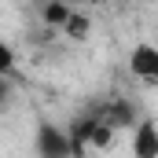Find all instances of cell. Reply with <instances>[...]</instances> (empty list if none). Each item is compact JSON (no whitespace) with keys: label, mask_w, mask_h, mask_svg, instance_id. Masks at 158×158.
I'll return each mask as SVG.
<instances>
[{"label":"cell","mask_w":158,"mask_h":158,"mask_svg":"<svg viewBox=\"0 0 158 158\" xmlns=\"http://www.w3.org/2000/svg\"><path fill=\"white\" fill-rule=\"evenodd\" d=\"M129 74L136 81H143V85H158V44H151V40L132 44V52H129Z\"/></svg>","instance_id":"cell-1"},{"label":"cell","mask_w":158,"mask_h":158,"mask_svg":"<svg viewBox=\"0 0 158 158\" xmlns=\"http://www.w3.org/2000/svg\"><path fill=\"white\" fill-rule=\"evenodd\" d=\"M77 140H85V143L96 147V151H110V143H114V125H107L103 118H92L85 129H81Z\"/></svg>","instance_id":"cell-4"},{"label":"cell","mask_w":158,"mask_h":158,"mask_svg":"<svg viewBox=\"0 0 158 158\" xmlns=\"http://www.w3.org/2000/svg\"><path fill=\"white\" fill-rule=\"evenodd\" d=\"M132 158H158V121L140 118L132 129Z\"/></svg>","instance_id":"cell-2"},{"label":"cell","mask_w":158,"mask_h":158,"mask_svg":"<svg viewBox=\"0 0 158 158\" xmlns=\"http://www.w3.org/2000/svg\"><path fill=\"white\" fill-rule=\"evenodd\" d=\"M88 30H92V22H88V15H81V11H74V15L66 19V26H63V33L74 37V40H85Z\"/></svg>","instance_id":"cell-5"},{"label":"cell","mask_w":158,"mask_h":158,"mask_svg":"<svg viewBox=\"0 0 158 158\" xmlns=\"http://www.w3.org/2000/svg\"><path fill=\"white\" fill-rule=\"evenodd\" d=\"M70 15H74V7H70V4H52V7H44V19H48L55 30H63Z\"/></svg>","instance_id":"cell-6"},{"label":"cell","mask_w":158,"mask_h":158,"mask_svg":"<svg viewBox=\"0 0 158 158\" xmlns=\"http://www.w3.org/2000/svg\"><path fill=\"white\" fill-rule=\"evenodd\" d=\"M11 70H15V48L7 40H0V77H7Z\"/></svg>","instance_id":"cell-7"},{"label":"cell","mask_w":158,"mask_h":158,"mask_svg":"<svg viewBox=\"0 0 158 158\" xmlns=\"http://www.w3.org/2000/svg\"><path fill=\"white\" fill-rule=\"evenodd\" d=\"M70 147H74L70 136H63V132L52 129V125H40V132H37V151H40V158H70Z\"/></svg>","instance_id":"cell-3"}]
</instances>
